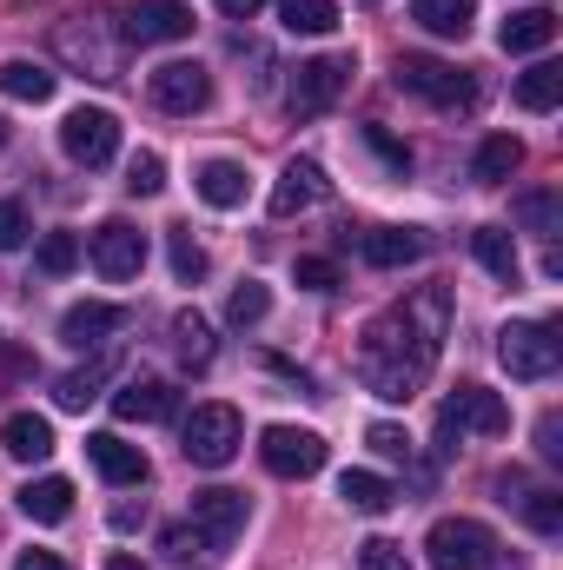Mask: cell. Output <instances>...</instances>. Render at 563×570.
<instances>
[{"mask_svg":"<svg viewBox=\"0 0 563 570\" xmlns=\"http://www.w3.org/2000/svg\"><path fill=\"white\" fill-rule=\"evenodd\" d=\"M563 100V67L557 60H537L531 73H517V107L524 114H551Z\"/></svg>","mask_w":563,"mask_h":570,"instance_id":"cell-27","label":"cell"},{"mask_svg":"<svg viewBox=\"0 0 563 570\" xmlns=\"http://www.w3.org/2000/svg\"><path fill=\"white\" fill-rule=\"evenodd\" d=\"M358 253H365V266L398 273V266L424 259V233H418V226H372V233L358 239Z\"/></svg>","mask_w":563,"mask_h":570,"instance_id":"cell-16","label":"cell"},{"mask_svg":"<svg viewBox=\"0 0 563 570\" xmlns=\"http://www.w3.org/2000/svg\"><path fill=\"white\" fill-rule=\"evenodd\" d=\"M365 444H372L378 458H412V438H405L398 425H372L365 431Z\"/></svg>","mask_w":563,"mask_h":570,"instance_id":"cell-42","label":"cell"},{"mask_svg":"<svg viewBox=\"0 0 563 570\" xmlns=\"http://www.w3.org/2000/svg\"><path fill=\"white\" fill-rule=\"evenodd\" d=\"M13 570H67V558H60V551H20Z\"/></svg>","mask_w":563,"mask_h":570,"instance_id":"cell-45","label":"cell"},{"mask_svg":"<svg viewBox=\"0 0 563 570\" xmlns=\"http://www.w3.org/2000/svg\"><path fill=\"white\" fill-rule=\"evenodd\" d=\"M557 438H563V419H557V412H544V419H537V451H544L551 464L563 458V444H557Z\"/></svg>","mask_w":563,"mask_h":570,"instance_id":"cell-44","label":"cell"},{"mask_svg":"<svg viewBox=\"0 0 563 570\" xmlns=\"http://www.w3.org/2000/svg\"><path fill=\"white\" fill-rule=\"evenodd\" d=\"M424 558H431V570H491L497 564V538L477 518H437L431 538H424Z\"/></svg>","mask_w":563,"mask_h":570,"instance_id":"cell-4","label":"cell"},{"mask_svg":"<svg viewBox=\"0 0 563 570\" xmlns=\"http://www.w3.org/2000/svg\"><path fill=\"white\" fill-rule=\"evenodd\" d=\"M60 153H67L73 166H107V159L120 153V114H107V107H73V114L60 120Z\"/></svg>","mask_w":563,"mask_h":570,"instance_id":"cell-8","label":"cell"},{"mask_svg":"<svg viewBox=\"0 0 563 570\" xmlns=\"http://www.w3.org/2000/svg\"><path fill=\"white\" fill-rule=\"evenodd\" d=\"M53 87H60L53 67H40V60H0V94H7V100L40 107V100H53Z\"/></svg>","mask_w":563,"mask_h":570,"instance_id":"cell-23","label":"cell"},{"mask_svg":"<svg viewBox=\"0 0 563 570\" xmlns=\"http://www.w3.org/2000/svg\"><path fill=\"white\" fill-rule=\"evenodd\" d=\"M213 7H219L226 20H253V13H259V0H213Z\"/></svg>","mask_w":563,"mask_h":570,"instance_id":"cell-46","label":"cell"},{"mask_svg":"<svg viewBox=\"0 0 563 570\" xmlns=\"http://www.w3.org/2000/svg\"><path fill=\"white\" fill-rule=\"evenodd\" d=\"M146 94H152V107H159V114L192 120V114H206V107H213V73H206L199 60H166V67H152V73H146Z\"/></svg>","mask_w":563,"mask_h":570,"instance_id":"cell-7","label":"cell"},{"mask_svg":"<svg viewBox=\"0 0 563 570\" xmlns=\"http://www.w3.org/2000/svg\"><path fill=\"white\" fill-rule=\"evenodd\" d=\"M358 570H412V558H405V544H392V538H365V544H358Z\"/></svg>","mask_w":563,"mask_h":570,"instance_id":"cell-38","label":"cell"},{"mask_svg":"<svg viewBox=\"0 0 563 570\" xmlns=\"http://www.w3.org/2000/svg\"><path fill=\"white\" fill-rule=\"evenodd\" d=\"M259 464H266L273 478H318V471H325V438L305 431V425H266Z\"/></svg>","mask_w":563,"mask_h":570,"instance_id":"cell-10","label":"cell"},{"mask_svg":"<svg viewBox=\"0 0 563 570\" xmlns=\"http://www.w3.org/2000/svg\"><path fill=\"white\" fill-rule=\"evenodd\" d=\"M365 140H372V153H378V159H385V166H392L398 179L412 173V146H398L392 134H385V127H365Z\"/></svg>","mask_w":563,"mask_h":570,"instance_id":"cell-41","label":"cell"},{"mask_svg":"<svg viewBox=\"0 0 563 570\" xmlns=\"http://www.w3.org/2000/svg\"><path fill=\"white\" fill-rule=\"evenodd\" d=\"M398 87L418 94V100H431V107H444V114H457V107L477 100V80H471L464 67L437 60V53H398Z\"/></svg>","mask_w":563,"mask_h":570,"instance_id":"cell-5","label":"cell"},{"mask_svg":"<svg viewBox=\"0 0 563 570\" xmlns=\"http://www.w3.org/2000/svg\"><path fill=\"white\" fill-rule=\"evenodd\" d=\"M511 431V405L484 385H457L444 405H437V444H464V438H504Z\"/></svg>","mask_w":563,"mask_h":570,"instance_id":"cell-2","label":"cell"},{"mask_svg":"<svg viewBox=\"0 0 563 570\" xmlns=\"http://www.w3.org/2000/svg\"><path fill=\"white\" fill-rule=\"evenodd\" d=\"M279 20L292 33H332L338 27V0H279Z\"/></svg>","mask_w":563,"mask_h":570,"instance_id":"cell-31","label":"cell"},{"mask_svg":"<svg viewBox=\"0 0 563 570\" xmlns=\"http://www.w3.org/2000/svg\"><path fill=\"white\" fill-rule=\"evenodd\" d=\"M332 186H325V173L312 166V159H292L279 173V186H273V219H292V213H305V206H318Z\"/></svg>","mask_w":563,"mask_h":570,"instance_id":"cell-20","label":"cell"},{"mask_svg":"<svg viewBox=\"0 0 563 570\" xmlns=\"http://www.w3.org/2000/svg\"><path fill=\"white\" fill-rule=\"evenodd\" d=\"M551 40H557V13L551 7H524V13H511L497 27V47L504 53H544Z\"/></svg>","mask_w":563,"mask_h":570,"instance_id":"cell-21","label":"cell"},{"mask_svg":"<svg viewBox=\"0 0 563 570\" xmlns=\"http://www.w3.org/2000/svg\"><path fill=\"white\" fill-rule=\"evenodd\" d=\"M0 451H7L13 464H47V458H53V419L13 412V419L0 425Z\"/></svg>","mask_w":563,"mask_h":570,"instance_id":"cell-19","label":"cell"},{"mask_svg":"<svg viewBox=\"0 0 563 570\" xmlns=\"http://www.w3.org/2000/svg\"><path fill=\"white\" fill-rule=\"evenodd\" d=\"M107 570H146L140 558H127V551H113V558H107Z\"/></svg>","mask_w":563,"mask_h":570,"instance_id":"cell-47","label":"cell"},{"mask_svg":"<svg viewBox=\"0 0 563 570\" xmlns=\"http://www.w3.org/2000/svg\"><path fill=\"white\" fill-rule=\"evenodd\" d=\"M298 285H305V292H332V285H338V266H332V259H298Z\"/></svg>","mask_w":563,"mask_h":570,"instance_id":"cell-43","label":"cell"},{"mask_svg":"<svg viewBox=\"0 0 563 570\" xmlns=\"http://www.w3.org/2000/svg\"><path fill=\"white\" fill-rule=\"evenodd\" d=\"M0 146H7V120H0Z\"/></svg>","mask_w":563,"mask_h":570,"instance_id":"cell-48","label":"cell"},{"mask_svg":"<svg viewBox=\"0 0 563 570\" xmlns=\"http://www.w3.org/2000/svg\"><path fill=\"white\" fill-rule=\"evenodd\" d=\"M166 253H172V279L179 285H199L213 273V259H206V246H199L192 233H166Z\"/></svg>","mask_w":563,"mask_h":570,"instance_id":"cell-34","label":"cell"},{"mask_svg":"<svg viewBox=\"0 0 563 570\" xmlns=\"http://www.w3.org/2000/svg\"><path fill=\"white\" fill-rule=\"evenodd\" d=\"M517 511H524V524L537 531V538H557L563 531V491H524V498H511Z\"/></svg>","mask_w":563,"mask_h":570,"instance_id":"cell-32","label":"cell"},{"mask_svg":"<svg viewBox=\"0 0 563 570\" xmlns=\"http://www.w3.org/2000/svg\"><path fill=\"white\" fill-rule=\"evenodd\" d=\"M27 233H33L27 206H20V199H0V253H20V246H27Z\"/></svg>","mask_w":563,"mask_h":570,"instance_id":"cell-39","label":"cell"},{"mask_svg":"<svg viewBox=\"0 0 563 570\" xmlns=\"http://www.w3.org/2000/svg\"><path fill=\"white\" fill-rule=\"evenodd\" d=\"M239 444H246V425H239V412H233V405H199V412L186 419V431H179L186 464H206V471L233 464V458H239Z\"/></svg>","mask_w":563,"mask_h":570,"instance_id":"cell-6","label":"cell"},{"mask_svg":"<svg viewBox=\"0 0 563 570\" xmlns=\"http://www.w3.org/2000/svg\"><path fill=\"white\" fill-rule=\"evenodd\" d=\"M412 20L437 40H464L477 20V0H412Z\"/></svg>","mask_w":563,"mask_h":570,"instance_id":"cell-24","label":"cell"},{"mask_svg":"<svg viewBox=\"0 0 563 570\" xmlns=\"http://www.w3.org/2000/svg\"><path fill=\"white\" fill-rule=\"evenodd\" d=\"M120 33H127L134 47H166V40H186V33H192V7H186V0H134Z\"/></svg>","mask_w":563,"mask_h":570,"instance_id":"cell-12","label":"cell"},{"mask_svg":"<svg viewBox=\"0 0 563 570\" xmlns=\"http://www.w3.org/2000/svg\"><path fill=\"white\" fill-rule=\"evenodd\" d=\"M444 318H451V298H444L437 285H424L405 305H392V312H378V318L365 325L358 379H365L372 399H385V405L418 399V385L431 379V365H437V352H444Z\"/></svg>","mask_w":563,"mask_h":570,"instance_id":"cell-1","label":"cell"},{"mask_svg":"<svg viewBox=\"0 0 563 570\" xmlns=\"http://www.w3.org/2000/svg\"><path fill=\"white\" fill-rule=\"evenodd\" d=\"M497 358H504V372L524 379V385L551 379L557 358H563L557 325H551V318H517V325H504V332H497Z\"/></svg>","mask_w":563,"mask_h":570,"instance_id":"cell-3","label":"cell"},{"mask_svg":"<svg viewBox=\"0 0 563 570\" xmlns=\"http://www.w3.org/2000/svg\"><path fill=\"white\" fill-rule=\"evenodd\" d=\"M511 213H517L537 239H551V233H557V219H563V199L551 193V186H544V193H517V206H511Z\"/></svg>","mask_w":563,"mask_h":570,"instance_id":"cell-33","label":"cell"},{"mask_svg":"<svg viewBox=\"0 0 563 570\" xmlns=\"http://www.w3.org/2000/svg\"><path fill=\"white\" fill-rule=\"evenodd\" d=\"M172 412H179V392L166 379H127L113 392V419H127V425H166Z\"/></svg>","mask_w":563,"mask_h":570,"instance_id":"cell-14","label":"cell"},{"mask_svg":"<svg viewBox=\"0 0 563 570\" xmlns=\"http://www.w3.org/2000/svg\"><path fill=\"white\" fill-rule=\"evenodd\" d=\"M87 464H93L107 484H146V471H152L146 451L140 444H127L120 431H93V438H87Z\"/></svg>","mask_w":563,"mask_h":570,"instance_id":"cell-15","label":"cell"},{"mask_svg":"<svg viewBox=\"0 0 563 570\" xmlns=\"http://www.w3.org/2000/svg\"><path fill=\"white\" fill-rule=\"evenodd\" d=\"M266 312H273V292H266L259 279H246L233 298H226V318H233V325H259Z\"/></svg>","mask_w":563,"mask_h":570,"instance_id":"cell-36","label":"cell"},{"mask_svg":"<svg viewBox=\"0 0 563 570\" xmlns=\"http://www.w3.org/2000/svg\"><path fill=\"white\" fill-rule=\"evenodd\" d=\"M517 166H524V146L511 140V134H491V140L477 146V159H471V179L477 186H504Z\"/></svg>","mask_w":563,"mask_h":570,"instance_id":"cell-25","label":"cell"},{"mask_svg":"<svg viewBox=\"0 0 563 570\" xmlns=\"http://www.w3.org/2000/svg\"><path fill=\"white\" fill-rule=\"evenodd\" d=\"M345 80H352V53H325V60H305L298 73H292V87H285V107L298 114V120H318L338 94H345Z\"/></svg>","mask_w":563,"mask_h":570,"instance_id":"cell-9","label":"cell"},{"mask_svg":"<svg viewBox=\"0 0 563 570\" xmlns=\"http://www.w3.org/2000/svg\"><path fill=\"white\" fill-rule=\"evenodd\" d=\"M113 379V358H93V365H80V372H67L60 385H53V399H60V412H87L93 399H100V385Z\"/></svg>","mask_w":563,"mask_h":570,"instance_id":"cell-29","label":"cell"},{"mask_svg":"<svg viewBox=\"0 0 563 570\" xmlns=\"http://www.w3.org/2000/svg\"><path fill=\"white\" fill-rule=\"evenodd\" d=\"M127 325V312L120 305H107V298H87V305H67V318H60V338L73 345V352H87V345H107V332H120Z\"/></svg>","mask_w":563,"mask_h":570,"instance_id":"cell-18","label":"cell"},{"mask_svg":"<svg viewBox=\"0 0 563 570\" xmlns=\"http://www.w3.org/2000/svg\"><path fill=\"white\" fill-rule=\"evenodd\" d=\"M159 544H166V558H172V564H192V558H213V544L199 538V524H172V531H166Z\"/></svg>","mask_w":563,"mask_h":570,"instance_id":"cell-37","label":"cell"},{"mask_svg":"<svg viewBox=\"0 0 563 570\" xmlns=\"http://www.w3.org/2000/svg\"><path fill=\"white\" fill-rule=\"evenodd\" d=\"M471 253H477L484 273H497L504 285H517V246H511L504 226H477V233H471Z\"/></svg>","mask_w":563,"mask_h":570,"instance_id":"cell-30","label":"cell"},{"mask_svg":"<svg viewBox=\"0 0 563 570\" xmlns=\"http://www.w3.org/2000/svg\"><path fill=\"white\" fill-rule=\"evenodd\" d=\"M172 352H179L186 372H206V365H213V325H206L199 312H179V318H172Z\"/></svg>","mask_w":563,"mask_h":570,"instance_id":"cell-28","label":"cell"},{"mask_svg":"<svg viewBox=\"0 0 563 570\" xmlns=\"http://www.w3.org/2000/svg\"><path fill=\"white\" fill-rule=\"evenodd\" d=\"M127 186H134L140 199H152V193L166 186V159H159V153H140V159L127 166Z\"/></svg>","mask_w":563,"mask_h":570,"instance_id":"cell-40","label":"cell"},{"mask_svg":"<svg viewBox=\"0 0 563 570\" xmlns=\"http://www.w3.org/2000/svg\"><path fill=\"white\" fill-rule=\"evenodd\" d=\"M246 166L239 159H199V173H192V193L213 206V213H233V206H246Z\"/></svg>","mask_w":563,"mask_h":570,"instance_id":"cell-17","label":"cell"},{"mask_svg":"<svg viewBox=\"0 0 563 570\" xmlns=\"http://www.w3.org/2000/svg\"><path fill=\"white\" fill-rule=\"evenodd\" d=\"M192 524H199V538H206L213 551H226V544L246 531V491H226V484L192 491Z\"/></svg>","mask_w":563,"mask_h":570,"instance_id":"cell-13","label":"cell"},{"mask_svg":"<svg viewBox=\"0 0 563 570\" xmlns=\"http://www.w3.org/2000/svg\"><path fill=\"white\" fill-rule=\"evenodd\" d=\"M140 266H146V233L127 226V219H107L93 233V273L120 285V279H140Z\"/></svg>","mask_w":563,"mask_h":570,"instance_id":"cell-11","label":"cell"},{"mask_svg":"<svg viewBox=\"0 0 563 570\" xmlns=\"http://www.w3.org/2000/svg\"><path fill=\"white\" fill-rule=\"evenodd\" d=\"M33 266H40L47 279H67V273L80 266V239H73V233H47L40 253H33Z\"/></svg>","mask_w":563,"mask_h":570,"instance_id":"cell-35","label":"cell"},{"mask_svg":"<svg viewBox=\"0 0 563 570\" xmlns=\"http://www.w3.org/2000/svg\"><path fill=\"white\" fill-rule=\"evenodd\" d=\"M20 518H33V524H67V518H73V484H67V478H33V484L20 491Z\"/></svg>","mask_w":563,"mask_h":570,"instance_id":"cell-22","label":"cell"},{"mask_svg":"<svg viewBox=\"0 0 563 570\" xmlns=\"http://www.w3.org/2000/svg\"><path fill=\"white\" fill-rule=\"evenodd\" d=\"M358 7H378V0H358Z\"/></svg>","mask_w":563,"mask_h":570,"instance_id":"cell-49","label":"cell"},{"mask_svg":"<svg viewBox=\"0 0 563 570\" xmlns=\"http://www.w3.org/2000/svg\"><path fill=\"white\" fill-rule=\"evenodd\" d=\"M338 498H345L352 511H365V518H378V511H392V504H398L392 478H378V471H345V478H338Z\"/></svg>","mask_w":563,"mask_h":570,"instance_id":"cell-26","label":"cell"}]
</instances>
